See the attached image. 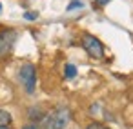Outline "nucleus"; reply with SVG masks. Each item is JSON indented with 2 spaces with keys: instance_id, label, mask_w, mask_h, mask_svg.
<instances>
[{
  "instance_id": "1",
  "label": "nucleus",
  "mask_w": 133,
  "mask_h": 129,
  "mask_svg": "<svg viewBox=\"0 0 133 129\" xmlns=\"http://www.w3.org/2000/svg\"><path fill=\"white\" fill-rule=\"evenodd\" d=\"M69 122H71V109L68 105H57L55 109L46 113L40 125L42 129H64Z\"/></svg>"
},
{
  "instance_id": "2",
  "label": "nucleus",
  "mask_w": 133,
  "mask_h": 129,
  "mask_svg": "<svg viewBox=\"0 0 133 129\" xmlns=\"http://www.w3.org/2000/svg\"><path fill=\"white\" fill-rule=\"evenodd\" d=\"M18 82L22 84V87L28 95L35 93V89H37V67L31 62L22 64V67L18 69Z\"/></svg>"
},
{
  "instance_id": "3",
  "label": "nucleus",
  "mask_w": 133,
  "mask_h": 129,
  "mask_svg": "<svg viewBox=\"0 0 133 129\" xmlns=\"http://www.w3.org/2000/svg\"><path fill=\"white\" fill-rule=\"evenodd\" d=\"M80 44L84 47V51L95 58V60H102L104 58V44L95 37V35H89V33H84L82 38H80Z\"/></svg>"
},
{
  "instance_id": "4",
  "label": "nucleus",
  "mask_w": 133,
  "mask_h": 129,
  "mask_svg": "<svg viewBox=\"0 0 133 129\" xmlns=\"http://www.w3.org/2000/svg\"><path fill=\"white\" fill-rule=\"evenodd\" d=\"M17 40H18V31L17 29H11V27L0 29V58H6L13 51Z\"/></svg>"
},
{
  "instance_id": "5",
  "label": "nucleus",
  "mask_w": 133,
  "mask_h": 129,
  "mask_svg": "<svg viewBox=\"0 0 133 129\" xmlns=\"http://www.w3.org/2000/svg\"><path fill=\"white\" fill-rule=\"evenodd\" d=\"M46 113H48V111H46L42 105H31L29 111H28V118L31 120V124H40V122L44 120Z\"/></svg>"
},
{
  "instance_id": "6",
  "label": "nucleus",
  "mask_w": 133,
  "mask_h": 129,
  "mask_svg": "<svg viewBox=\"0 0 133 129\" xmlns=\"http://www.w3.org/2000/svg\"><path fill=\"white\" fill-rule=\"evenodd\" d=\"M11 122H13L11 113L6 109H0V125H11Z\"/></svg>"
},
{
  "instance_id": "7",
  "label": "nucleus",
  "mask_w": 133,
  "mask_h": 129,
  "mask_svg": "<svg viewBox=\"0 0 133 129\" xmlns=\"http://www.w3.org/2000/svg\"><path fill=\"white\" fill-rule=\"evenodd\" d=\"M64 76H66L68 80H73V78L77 76V66L66 64V66H64Z\"/></svg>"
},
{
  "instance_id": "8",
  "label": "nucleus",
  "mask_w": 133,
  "mask_h": 129,
  "mask_svg": "<svg viewBox=\"0 0 133 129\" xmlns=\"http://www.w3.org/2000/svg\"><path fill=\"white\" fill-rule=\"evenodd\" d=\"M84 8V4L80 2V0H71L69 2V6L66 8V11H73V9H82Z\"/></svg>"
},
{
  "instance_id": "9",
  "label": "nucleus",
  "mask_w": 133,
  "mask_h": 129,
  "mask_svg": "<svg viewBox=\"0 0 133 129\" xmlns=\"http://www.w3.org/2000/svg\"><path fill=\"white\" fill-rule=\"evenodd\" d=\"M86 129H109V127L104 125V124H100V122H91V124L86 125Z\"/></svg>"
},
{
  "instance_id": "10",
  "label": "nucleus",
  "mask_w": 133,
  "mask_h": 129,
  "mask_svg": "<svg viewBox=\"0 0 133 129\" xmlns=\"http://www.w3.org/2000/svg\"><path fill=\"white\" fill-rule=\"evenodd\" d=\"M24 18H26V20H37V18H38V13L28 11V13H24Z\"/></svg>"
},
{
  "instance_id": "11",
  "label": "nucleus",
  "mask_w": 133,
  "mask_h": 129,
  "mask_svg": "<svg viewBox=\"0 0 133 129\" xmlns=\"http://www.w3.org/2000/svg\"><path fill=\"white\" fill-rule=\"evenodd\" d=\"M111 2V0H95V4H97V8H104V6H108Z\"/></svg>"
},
{
  "instance_id": "12",
  "label": "nucleus",
  "mask_w": 133,
  "mask_h": 129,
  "mask_svg": "<svg viewBox=\"0 0 133 129\" xmlns=\"http://www.w3.org/2000/svg\"><path fill=\"white\" fill-rule=\"evenodd\" d=\"M22 129H38V127H37L35 124H26V125H24Z\"/></svg>"
},
{
  "instance_id": "13",
  "label": "nucleus",
  "mask_w": 133,
  "mask_h": 129,
  "mask_svg": "<svg viewBox=\"0 0 133 129\" xmlns=\"http://www.w3.org/2000/svg\"><path fill=\"white\" fill-rule=\"evenodd\" d=\"M0 129H11L9 125H0Z\"/></svg>"
},
{
  "instance_id": "14",
  "label": "nucleus",
  "mask_w": 133,
  "mask_h": 129,
  "mask_svg": "<svg viewBox=\"0 0 133 129\" xmlns=\"http://www.w3.org/2000/svg\"><path fill=\"white\" fill-rule=\"evenodd\" d=\"M0 13H2V2H0Z\"/></svg>"
}]
</instances>
